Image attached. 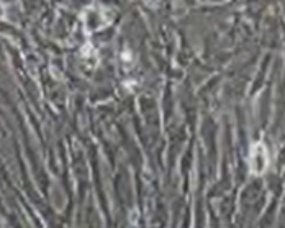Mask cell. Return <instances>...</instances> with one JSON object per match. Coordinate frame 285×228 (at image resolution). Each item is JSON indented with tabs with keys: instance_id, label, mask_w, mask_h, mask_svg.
Masks as SVG:
<instances>
[{
	"instance_id": "1",
	"label": "cell",
	"mask_w": 285,
	"mask_h": 228,
	"mask_svg": "<svg viewBox=\"0 0 285 228\" xmlns=\"http://www.w3.org/2000/svg\"><path fill=\"white\" fill-rule=\"evenodd\" d=\"M269 166V153L262 141H257L251 146L249 151V169L254 176H261Z\"/></svg>"
}]
</instances>
